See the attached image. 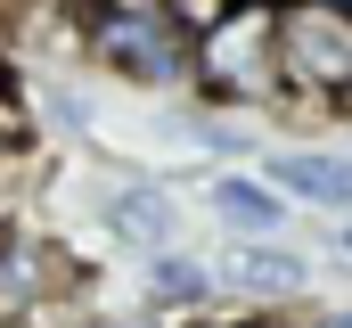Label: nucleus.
Here are the masks:
<instances>
[{"instance_id":"9d476101","label":"nucleus","mask_w":352,"mask_h":328,"mask_svg":"<svg viewBox=\"0 0 352 328\" xmlns=\"http://www.w3.org/2000/svg\"><path fill=\"white\" fill-rule=\"evenodd\" d=\"M320 328H352V312H320Z\"/></svg>"},{"instance_id":"39448f33","label":"nucleus","mask_w":352,"mask_h":328,"mask_svg":"<svg viewBox=\"0 0 352 328\" xmlns=\"http://www.w3.org/2000/svg\"><path fill=\"white\" fill-rule=\"evenodd\" d=\"M41 287H50V279H41V238H33V230H8V263H0V312H8V320H25Z\"/></svg>"},{"instance_id":"0eeeda50","label":"nucleus","mask_w":352,"mask_h":328,"mask_svg":"<svg viewBox=\"0 0 352 328\" xmlns=\"http://www.w3.org/2000/svg\"><path fill=\"white\" fill-rule=\"evenodd\" d=\"M115 230L131 246H156V254H164L173 230H180V214L164 205V189H123V197H115Z\"/></svg>"},{"instance_id":"f257e3e1","label":"nucleus","mask_w":352,"mask_h":328,"mask_svg":"<svg viewBox=\"0 0 352 328\" xmlns=\"http://www.w3.org/2000/svg\"><path fill=\"white\" fill-rule=\"evenodd\" d=\"M278 82L303 99H328L352 115V8L336 0H287L278 8Z\"/></svg>"},{"instance_id":"7ed1b4c3","label":"nucleus","mask_w":352,"mask_h":328,"mask_svg":"<svg viewBox=\"0 0 352 328\" xmlns=\"http://www.w3.org/2000/svg\"><path fill=\"white\" fill-rule=\"evenodd\" d=\"M213 214H221L230 230H278V222H287V189H278V181H246V172H230V181L213 189Z\"/></svg>"},{"instance_id":"f03ea898","label":"nucleus","mask_w":352,"mask_h":328,"mask_svg":"<svg viewBox=\"0 0 352 328\" xmlns=\"http://www.w3.org/2000/svg\"><path fill=\"white\" fill-rule=\"evenodd\" d=\"M197 82L213 99H270L278 90V8L246 0L213 41H197Z\"/></svg>"},{"instance_id":"9b49d317","label":"nucleus","mask_w":352,"mask_h":328,"mask_svg":"<svg viewBox=\"0 0 352 328\" xmlns=\"http://www.w3.org/2000/svg\"><path fill=\"white\" fill-rule=\"evenodd\" d=\"M58 8H90V0H58Z\"/></svg>"},{"instance_id":"1a4fd4ad","label":"nucleus","mask_w":352,"mask_h":328,"mask_svg":"<svg viewBox=\"0 0 352 328\" xmlns=\"http://www.w3.org/2000/svg\"><path fill=\"white\" fill-rule=\"evenodd\" d=\"M205 287H213V279H205V263H180V254L156 263V296H164V304H205Z\"/></svg>"},{"instance_id":"6e6552de","label":"nucleus","mask_w":352,"mask_h":328,"mask_svg":"<svg viewBox=\"0 0 352 328\" xmlns=\"http://www.w3.org/2000/svg\"><path fill=\"white\" fill-rule=\"evenodd\" d=\"M164 8H173V25L188 33V41H213V33H221L246 0H164Z\"/></svg>"},{"instance_id":"f8f14e48","label":"nucleus","mask_w":352,"mask_h":328,"mask_svg":"<svg viewBox=\"0 0 352 328\" xmlns=\"http://www.w3.org/2000/svg\"><path fill=\"white\" fill-rule=\"evenodd\" d=\"M344 254H352V222H344Z\"/></svg>"},{"instance_id":"20e7f679","label":"nucleus","mask_w":352,"mask_h":328,"mask_svg":"<svg viewBox=\"0 0 352 328\" xmlns=\"http://www.w3.org/2000/svg\"><path fill=\"white\" fill-rule=\"evenodd\" d=\"M270 181L295 189V197H311V205H352V164L344 156H278Z\"/></svg>"},{"instance_id":"423d86ee","label":"nucleus","mask_w":352,"mask_h":328,"mask_svg":"<svg viewBox=\"0 0 352 328\" xmlns=\"http://www.w3.org/2000/svg\"><path fill=\"white\" fill-rule=\"evenodd\" d=\"M230 287H246V296H295L303 287V263L278 254V246H238L230 254Z\"/></svg>"}]
</instances>
